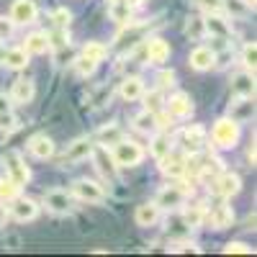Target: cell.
<instances>
[{
  "label": "cell",
  "mask_w": 257,
  "mask_h": 257,
  "mask_svg": "<svg viewBox=\"0 0 257 257\" xmlns=\"http://www.w3.org/2000/svg\"><path fill=\"white\" fill-rule=\"evenodd\" d=\"M239 134H242L239 132V123L229 116V118H219L216 123H213L211 139H213V144L221 147V149H234V147H237V142H239Z\"/></svg>",
  "instance_id": "cell-1"
},
{
  "label": "cell",
  "mask_w": 257,
  "mask_h": 257,
  "mask_svg": "<svg viewBox=\"0 0 257 257\" xmlns=\"http://www.w3.org/2000/svg\"><path fill=\"white\" fill-rule=\"evenodd\" d=\"M113 160H116L118 167H137V165L144 160V149H142L137 142L121 137V139L113 144Z\"/></svg>",
  "instance_id": "cell-2"
},
{
  "label": "cell",
  "mask_w": 257,
  "mask_h": 257,
  "mask_svg": "<svg viewBox=\"0 0 257 257\" xmlns=\"http://www.w3.org/2000/svg\"><path fill=\"white\" fill-rule=\"evenodd\" d=\"M3 165H6L8 178H11L16 185H26V183L31 180V173H29V167H26L24 157H21L18 152H13V149L3 155Z\"/></svg>",
  "instance_id": "cell-3"
},
{
  "label": "cell",
  "mask_w": 257,
  "mask_h": 257,
  "mask_svg": "<svg viewBox=\"0 0 257 257\" xmlns=\"http://www.w3.org/2000/svg\"><path fill=\"white\" fill-rule=\"evenodd\" d=\"M72 196L77 201H85V203H103L105 201L103 188L95 180H88V178H80V180L72 183Z\"/></svg>",
  "instance_id": "cell-4"
},
{
  "label": "cell",
  "mask_w": 257,
  "mask_h": 257,
  "mask_svg": "<svg viewBox=\"0 0 257 257\" xmlns=\"http://www.w3.org/2000/svg\"><path fill=\"white\" fill-rule=\"evenodd\" d=\"M44 206L54 216H67L72 213V196L67 190H49L44 193Z\"/></svg>",
  "instance_id": "cell-5"
},
{
  "label": "cell",
  "mask_w": 257,
  "mask_h": 257,
  "mask_svg": "<svg viewBox=\"0 0 257 257\" xmlns=\"http://www.w3.org/2000/svg\"><path fill=\"white\" fill-rule=\"evenodd\" d=\"M211 190L216 193L219 198H231V196H237V193L242 190V178L237 173H221L216 180H213Z\"/></svg>",
  "instance_id": "cell-6"
},
{
  "label": "cell",
  "mask_w": 257,
  "mask_h": 257,
  "mask_svg": "<svg viewBox=\"0 0 257 257\" xmlns=\"http://www.w3.org/2000/svg\"><path fill=\"white\" fill-rule=\"evenodd\" d=\"M180 144H183L185 152L198 155L201 149H203V144H206V132H203V126H198V123L185 126L183 132H180Z\"/></svg>",
  "instance_id": "cell-7"
},
{
  "label": "cell",
  "mask_w": 257,
  "mask_h": 257,
  "mask_svg": "<svg viewBox=\"0 0 257 257\" xmlns=\"http://www.w3.org/2000/svg\"><path fill=\"white\" fill-rule=\"evenodd\" d=\"M90 157L95 160V167H98V173H100L103 178H108V180H116L118 165H116L113 155H108V149H105L103 144H100V147H93V149H90Z\"/></svg>",
  "instance_id": "cell-8"
},
{
  "label": "cell",
  "mask_w": 257,
  "mask_h": 257,
  "mask_svg": "<svg viewBox=\"0 0 257 257\" xmlns=\"http://www.w3.org/2000/svg\"><path fill=\"white\" fill-rule=\"evenodd\" d=\"M160 165H162V173L165 175H170V178H180V175H185L188 173V152H170L160 160Z\"/></svg>",
  "instance_id": "cell-9"
},
{
  "label": "cell",
  "mask_w": 257,
  "mask_h": 257,
  "mask_svg": "<svg viewBox=\"0 0 257 257\" xmlns=\"http://www.w3.org/2000/svg\"><path fill=\"white\" fill-rule=\"evenodd\" d=\"M11 21L16 26H29L36 21V3L34 0H16L11 6Z\"/></svg>",
  "instance_id": "cell-10"
},
{
  "label": "cell",
  "mask_w": 257,
  "mask_h": 257,
  "mask_svg": "<svg viewBox=\"0 0 257 257\" xmlns=\"http://www.w3.org/2000/svg\"><path fill=\"white\" fill-rule=\"evenodd\" d=\"M11 203H13V206H11V213H13L16 221H34V219L39 216V206H36V201H31V198L16 196Z\"/></svg>",
  "instance_id": "cell-11"
},
{
  "label": "cell",
  "mask_w": 257,
  "mask_h": 257,
  "mask_svg": "<svg viewBox=\"0 0 257 257\" xmlns=\"http://www.w3.org/2000/svg\"><path fill=\"white\" fill-rule=\"evenodd\" d=\"M188 62H190V67L196 72H206V70H211L213 64H216V52H213L211 47H196L190 52Z\"/></svg>",
  "instance_id": "cell-12"
},
{
  "label": "cell",
  "mask_w": 257,
  "mask_h": 257,
  "mask_svg": "<svg viewBox=\"0 0 257 257\" xmlns=\"http://www.w3.org/2000/svg\"><path fill=\"white\" fill-rule=\"evenodd\" d=\"M203 29H206V34H211L213 39H231V26H229V21L226 18H221L219 13H208L206 18H203Z\"/></svg>",
  "instance_id": "cell-13"
},
{
  "label": "cell",
  "mask_w": 257,
  "mask_h": 257,
  "mask_svg": "<svg viewBox=\"0 0 257 257\" xmlns=\"http://www.w3.org/2000/svg\"><path fill=\"white\" fill-rule=\"evenodd\" d=\"M185 188H178V185H167V188H162L160 193H157V206L160 208H178V206H183V201H185Z\"/></svg>",
  "instance_id": "cell-14"
},
{
  "label": "cell",
  "mask_w": 257,
  "mask_h": 257,
  "mask_svg": "<svg viewBox=\"0 0 257 257\" xmlns=\"http://www.w3.org/2000/svg\"><path fill=\"white\" fill-rule=\"evenodd\" d=\"M167 113L173 118H188L193 113V103H190V95L185 93H175L173 98L167 100Z\"/></svg>",
  "instance_id": "cell-15"
},
{
  "label": "cell",
  "mask_w": 257,
  "mask_h": 257,
  "mask_svg": "<svg viewBox=\"0 0 257 257\" xmlns=\"http://www.w3.org/2000/svg\"><path fill=\"white\" fill-rule=\"evenodd\" d=\"M231 93L239 98H252L254 95V75L252 72H239L231 77Z\"/></svg>",
  "instance_id": "cell-16"
},
{
  "label": "cell",
  "mask_w": 257,
  "mask_h": 257,
  "mask_svg": "<svg viewBox=\"0 0 257 257\" xmlns=\"http://www.w3.org/2000/svg\"><path fill=\"white\" fill-rule=\"evenodd\" d=\"M29 152H31L36 160H49V157L54 155V142H52L49 137H44V134H36V137H31V142H29Z\"/></svg>",
  "instance_id": "cell-17"
},
{
  "label": "cell",
  "mask_w": 257,
  "mask_h": 257,
  "mask_svg": "<svg viewBox=\"0 0 257 257\" xmlns=\"http://www.w3.org/2000/svg\"><path fill=\"white\" fill-rule=\"evenodd\" d=\"M90 149H93V142L90 139H77L70 144V149L64 152V165H72V162H82V160H88L90 157Z\"/></svg>",
  "instance_id": "cell-18"
},
{
  "label": "cell",
  "mask_w": 257,
  "mask_h": 257,
  "mask_svg": "<svg viewBox=\"0 0 257 257\" xmlns=\"http://www.w3.org/2000/svg\"><path fill=\"white\" fill-rule=\"evenodd\" d=\"M170 57V44L165 39H149L147 41V59L152 64H162Z\"/></svg>",
  "instance_id": "cell-19"
},
{
  "label": "cell",
  "mask_w": 257,
  "mask_h": 257,
  "mask_svg": "<svg viewBox=\"0 0 257 257\" xmlns=\"http://www.w3.org/2000/svg\"><path fill=\"white\" fill-rule=\"evenodd\" d=\"M24 49H26L29 54H47V52L52 49V44H49V34H47V31H34V34L26 39Z\"/></svg>",
  "instance_id": "cell-20"
},
{
  "label": "cell",
  "mask_w": 257,
  "mask_h": 257,
  "mask_svg": "<svg viewBox=\"0 0 257 257\" xmlns=\"http://www.w3.org/2000/svg\"><path fill=\"white\" fill-rule=\"evenodd\" d=\"M134 219L139 226H155L160 221V206L157 203H142L134 213Z\"/></svg>",
  "instance_id": "cell-21"
},
{
  "label": "cell",
  "mask_w": 257,
  "mask_h": 257,
  "mask_svg": "<svg viewBox=\"0 0 257 257\" xmlns=\"http://www.w3.org/2000/svg\"><path fill=\"white\" fill-rule=\"evenodd\" d=\"M11 98L16 103H29L34 98V80H29V77L16 80L13 82V90H11Z\"/></svg>",
  "instance_id": "cell-22"
},
{
  "label": "cell",
  "mask_w": 257,
  "mask_h": 257,
  "mask_svg": "<svg viewBox=\"0 0 257 257\" xmlns=\"http://www.w3.org/2000/svg\"><path fill=\"white\" fill-rule=\"evenodd\" d=\"M144 95V82L139 80V77H126L123 82H121V98L123 100H139Z\"/></svg>",
  "instance_id": "cell-23"
},
{
  "label": "cell",
  "mask_w": 257,
  "mask_h": 257,
  "mask_svg": "<svg viewBox=\"0 0 257 257\" xmlns=\"http://www.w3.org/2000/svg\"><path fill=\"white\" fill-rule=\"evenodd\" d=\"M211 226L213 229H226V226H231L234 224V211H231V206H216L211 211Z\"/></svg>",
  "instance_id": "cell-24"
},
{
  "label": "cell",
  "mask_w": 257,
  "mask_h": 257,
  "mask_svg": "<svg viewBox=\"0 0 257 257\" xmlns=\"http://www.w3.org/2000/svg\"><path fill=\"white\" fill-rule=\"evenodd\" d=\"M134 128H137V132H142V134H155L157 128H160V118H157V113H152V111L139 113V116L134 118Z\"/></svg>",
  "instance_id": "cell-25"
},
{
  "label": "cell",
  "mask_w": 257,
  "mask_h": 257,
  "mask_svg": "<svg viewBox=\"0 0 257 257\" xmlns=\"http://www.w3.org/2000/svg\"><path fill=\"white\" fill-rule=\"evenodd\" d=\"M3 64H8L11 70H24L29 64V52L24 47H16V49H8L6 57H3Z\"/></svg>",
  "instance_id": "cell-26"
},
{
  "label": "cell",
  "mask_w": 257,
  "mask_h": 257,
  "mask_svg": "<svg viewBox=\"0 0 257 257\" xmlns=\"http://www.w3.org/2000/svg\"><path fill=\"white\" fill-rule=\"evenodd\" d=\"M170 149H173V142H170V137L167 134H155V139H152V144H149V152H152V157L160 162Z\"/></svg>",
  "instance_id": "cell-27"
},
{
  "label": "cell",
  "mask_w": 257,
  "mask_h": 257,
  "mask_svg": "<svg viewBox=\"0 0 257 257\" xmlns=\"http://www.w3.org/2000/svg\"><path fill=\"white\" fill-rule=\"evenodd\" d=\"M203 219H206V208H203V206H190V208L183 211V224H185L188 229L201 226Z\"/></svg>",
  "instance_id": "cell-28"
},
{
  "label": "cell",
  "mask_w": 257,
  "mask_h": 257,
  "mask_svg": "<svg viewBox=\"0 0 257 257\" xmlns=\"http://www.w3.org/2000/svg\"><path fill=\"white\" fill-rule=\"evenodd\" d=\"M105 54H108V49H105L100 41H88V44L82 47V52H80V57L90 59V62H98V64L105 59Z\"/></svg>",
  "instance_id": "cell-29"
},
{
  "label": "cell",
  "mask_w": 257,
  "mask_h": 257,
  "mask_svg": "<svg viewBox=\"0 0 257 257\" xmlns=\"http://www.w3.org/2000/svg\"><path fill=\"white\" fill-rule=\"evenodd\" d=\"M18 188L11 178H0V203H11L16 196H18Z\"/></svg>",
  "instance_id": "cell-30"
},
{
  "label": "cell",
  "mask_w": 257,
  "mask_h": 257,
  "mask_svg": "<svg viewBox=\"0 0 257 257\" xmlns=\"http://www.w3.org/2000/svg\"><path fill=\"white\" fill-rule=\"evenodd\" d=\"M242 62H244V67H247V70H252V72H254V62H257V47H254V41L244 47Z\"/></svg>",
  "instance_id": "cell-31"
},
{
  "label": "cell",
  "mask_w": 257,
  "mask_h": 257,
  "mask_svg": "<svg viewBox=\"0 0 257 257\" xmlns=\"http://www.w3.org/2000/svg\"><path fill=\"white\" fill-rule=\"evenodd\" d=\"M70 11L67 8H59V11H54V16H52V21H54V29H67L70 26Z\"/></svg>",
  "instance_id": "cell-32"
},
{
  "label": "cell",
  "mask_w": 257,
  "mask_h": 257,
  "mask_svg": "<svg viewBox=\"0 0 257 257\" xmlns=\"http://www.w3.org/2000/svg\"><path fill=\"white\" fill-rule=\"evenodd\" d=\"M118 139H121L118 126H105L103 132H100V142H103V144H116Z\"/></svg>",
  "instance_id": "cell-33"
},
{
  "label": "cell",
  "mask_w": 257,
  "mask_h": 257,
  "mask_svg": "<svg viewBox=\"0 0 257 257\" xmlns=\"http://www.w3.org/2000/svg\"><path fill=\"white\" fill-rule=\"evenodd\" d=\"M95 67H98V62H90V59H85V57H80V59H77V75H80V77L93 75V72H95Z\"/></svg>",
  "instance_id": "cell-34"
},
{
  "label": "cell",
  "mask_w": 257,
  "mask_h": 257,
  "mask_svg": "<svg viewBox=\"0 0 257 257\" xmlns=\"http://www.w3.org/2000/svg\"><path fill=\"white\" fill-rule=\"evenodd\" d=\"M203 34H206V29H203V18H190V21H188V36L201 39Z\"/></svg>",
  "instance_id": "cell-35"
},
{
  "label": "cell",
  "mask_w": 257,
  "mask_h": 257,
  "mask_svg": "<svg viewBox=\"0 0 257 257\" xmlns=\"http://www.w3.org/2000/svg\"><path fill=\"white\" fill-rule=\"evenodd\" d=\"M224 252H226V254H249L252 247H249L247 242H229V244L224 247Z\"/></svg>",
  "instance_id": "cell-36"
},
{
  "label": "cell",
  "mask_w": 257,
  "mask_h": 257,
  "mask_svg": "<svg viewBox=\"0 0 257 257\" xmlns=\"http://www.w3.org/2000/svg\"><path fill=\"white\" fill-rule=\"evenodd\" d=\"M196 3L208 13H221L224 11V0H196Z\"/></svg>",
  "instance_id": "cell-37"
},
{
  "label": "cell",
  "mask_w": 257,
  "mask_h": 257,
  "mask_svg": "<svg viewBox=\"0 0 257 257\" xmlns=\"http://www.w3.org/2000/svg\"><path fill=\"white\" fill-rule=\"evenodd\" d=\"M157 85H160V90H165V88H173V85H175V72H173V70H165V72H160Z\"/></svg>",
  "instance_id": "cell-38"
},
{
  "label": "cell",
  "mask_w": 257,
  "mask_h": 257,
  "mask_svg": "<svg viewBox=\"0 0 257 257\" xmlns=\"http://www.w3.org/2000/svg\"><path fill=\"white\" fill-rule=\"evenodd\" d=\"M16 126H18V121H16V116H13L11 111L0 113V128H3V132H13Z\"/></svg>",
  "instance_id": "cell-39"
},
{
  "label": "cell",
  "mask_w": 257,
  "mask_h": 257,
  "mask_svg": "<svg viewBox=\"0 0 257 257\" xmlns=\"http://www.w3.org/2000/svg\"><path fill=\"white\" fill-rule=\"evenodd\" d=\"M224 8H229L231 13H239V16H242V13H247L249 6L242 3V0H224Z\"/></svg>",
  "instance_id": "cell-40"
},
{
  "label": "cell",
  "mask_w": 257,
  "mask_h": 257,
  "mask_svg": "<svg viewBox=\"0 0 257 257\" xmlns=\"http://www.w3.org/2000/svg\"><path fill=\"white\" fill-rule=\"evenodd\" d=\"M167 249H170V252H198L196 244H188V242H173Z\"/></svg>",
  "instance_id": "cell-41"
},
{
  "label": "cell",
  "mask_w": 257,
  "mask_h": 257,
  "mask_svg": "<svg viewBox=\"0 0 257 257\" xmlns=\"http://www.w3.org/2000/svg\"><path fill=\"white\" fill-rule=\"evenodd\" d=\"M157 108H160V90H155L152 95H147V111L157 113Z\"/></svg>",
  "instance_id": "cell-42"
},
{
  "label": "cell",
  "mask_w": 257,
  "mask_h": 257,
  "mask_svg": "<svg viewBox=\"0 0 257 257\" xmlns=\"http://www.w3.org/2000/svg\"><path fill=\"white\" fill-rule=\"evenodd\" d=\"M13 21L11 18H0V36H11L13 34Z\"/></svg>",
  "instance_id": "cell-43"
},
{
  "label": "cell",
  "mask_w": 257,
  "mask_h": 257,
  "mask_svg": "<svg viewBox=\"0 0 257 257\" xmlns=\"http://www.w3.org/2000/svg\"><path fill=\"white\" fill-rule=\"evenodd\" d=\"M6 111H11V98H6L0 93V113H6Z\"/></svg>",
  "instance_id": "cell-44"
},
{
  "label": "cell",
  "mask_w": 257,
  "mask_h": 257,
  "mask_svg": "<svg viewBox=\"0 0 257 257\" xmlns=\"http://www.w3.org/2000/svg\"><path fill=\"white\" fill-rule=\"evenodd\" d=\"M6 219H8V211H6L3 203H0V226H6Z\"/></svg>",
  "instance_id": "cell-45"
},
{
  "label": "cell",
  "mask_w": 257,
  "mask_h": 257,
  "mask_svg": "<svg viewBox=\"0 0 257 257\" xmlns=\"http://www.w3.org/2000/svg\"><path fill=\"white\" fill-rule=\"evenodd\" d=\"M126 3H132V6H139V3H144V0H126Z\"/></svg>",
  "instance_id": "cell-46"
},
{
  "label": "cell",
  "mask_w": 257,
  "mask_h": 257,
  "mask_svg": "<svg viewBox=\"0 0 257 257\" xmlns=\"http://www.w3.org/2000/svg\"><path fill=\"white\" fill-rule=\"evenodd\" d=\"M3 57H6V49H3V47H0V64H3Z\"/></svg>",
  "instance_id": "cell-47"
},
{
  "label": "cell",
  "mask_w": 257,
  "mask_h": 257,
  "mask_svg": "<svg viewBox=\"0 0 257 257\" xmlns=\"http://www.w3.org/2000/svg\"><path fill=\"white\" fill-rule=\"evenodd\" d=\"M247 6H252V8H254V0H247Z\"/></svg>",
  "instance_id": "cell-48"
},
{
  "label": "cell",
  "mask_w": 257,
  "mask_h": 257,
  "mask_svg": "<svg viewBox=\"0 0 257 257\" xmlns=\"http://www.w3.org/2000/svg\"><path fill=\"white\" fill-rule=\"evenodd\" d=\"M111 3H116V0H111Z\"/></svg>",
  "instance_id": "cell-49"
}]
</instances>
